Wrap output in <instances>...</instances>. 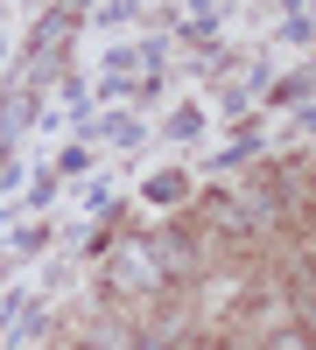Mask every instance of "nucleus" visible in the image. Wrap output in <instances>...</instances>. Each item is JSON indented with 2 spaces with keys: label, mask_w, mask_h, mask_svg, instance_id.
I'll use <instances>...</instances> for the list:
<instances>
[{
  "label": "nucleus",
  "mask_w": 316,
  "mask_h": 350,
  "mask_svg": "<svg viewBox=\"0 0 316 350\" xmlns=\"http://www.w3.org/2000/svg\"><path fill=\"white\" fill-rule=\"evenodd\" d=\"M84 343H92V350H134V329H120V323H99V329H84Z\"/></svg>",
  "instance_id": "nucleus-1"
},
{
  "label": "nucleus",
  "mask_w": 316,
  "mask_h": 350,
  "mask_svg": "<svg viewBox=\"0 0 316 350\" xmlns=\"http://www.w3.org/2000/svg\"><path fill=\"white\" fill-rule=\"evenodd\" d=\"M267 350H316V329H274Z\"/></svg>",
  "instance_id": "nucleus-2"
},
{
  "label": "nucleus",
  "mask_w": 316,
  "mask_h": 350,
  "mask_svg": "<svg viewBox=\"0 0 316 350\" xmlns=\"http://www.w3.org/2000/svg\"><path fill=\"white\" fill-rule=\"evenodd\" d=\"M197 350H218V343H197Z\"/></svg>",
  "instance_id": "nucleus-3"
}]
</instances>
